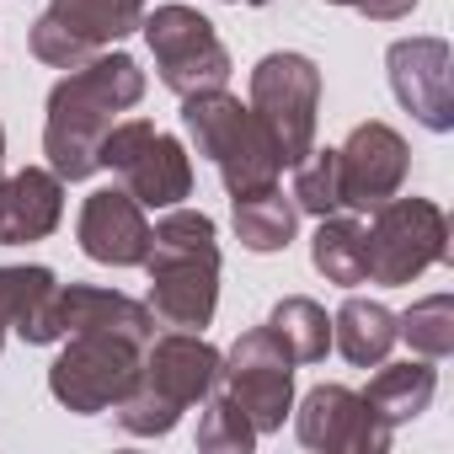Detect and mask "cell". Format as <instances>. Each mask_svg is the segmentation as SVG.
Here are the masks:
<instances>
[{"label": "cell", "mask_w": 454, "mask_h": 454, "mask_svg": "<svg viewBox=\"0 0 454 454\" xmlns=\"http://www.w3.org/2000/svg\"><path fill=\"white\" fill-rule=\"evenodd\" d=\"M145 97V70L134 54H91L86 65L65 70L49 91V118H43V155L49 171L65 182H86L102 171V134L118 123V113L139 107Z\"/></svg>", "instance_id": "6da1fadb"}, {"label": "cell", "mask_w": 454, "mask_h": 454, "mask_svg": "<svg viewBox=\"0 0 454 454\" xmlns=\"http://www.w3.org/2000/svg\"><path fill=\"white\" fill-rule=\"evenodd\" d=\"M150 316L171 332H203L219 310V231L203 208H160L150 224Z\"/></svg>", "instance_id": "7a4b0ae2"}, {"label": "cell", "mask_w": 454, "mask_h": 454, "mask_svg": "<svg viewBox=\"0 0 454 454\" xmlns=\"http://www.w3.org/2000/svg\"><path fill=\"white\" fill-rule=\"evenodd\" d=\"M219 348L203 342V332H166L145 342L139 385L113 406L118 427L134 438H166L187 406H203V395L219 385Z\"/></svg>", "instance_id": "3957f363"}, {"label": "cell", "mask_w": 454, "mask_h": 454, "mask_svg": "<svg viewBox=\"0 0 454 454\" xmlns=\"http://www.w3.org/2000/svg\"><path fill=\"white\" fill-rule=\"evenodd\" d=\"M182 129L198 145V155L214 160V171H219V182H224L231 198L273 187L289 171L284 155H278V145H273V134L262 129V118L241 97H231L224 86L182 97Z\"/></svg>", "instance_id": "277c9868"}, {"label": "cell", "mask_w": 454, "mask_h": 454, "mask_svg": "<svg viewBox=\"0 0 454 454\" xmlns=\"http://www.w3.org/2000/svg\"><path fill=\"white\" fill-rule=\"evenodd\" d=\"M364 247H369V284H380V289L417 284L427 268L449 262V214L433 198L395 192L369 214Z\"/></svg>", "instance_id": "5b68a950"}, {"label": "cell", "mask_w": 454, "mask_h": 454, "mask_svg": "<svg viewBox=\"0 0 454 454\" xmlns=\"http://www.w3.org/2000/svg\"><path fill=\"white\" fill-rule=\"evenodd\" d=\"M59 342L65 348L49 364V395L65 411H81V417L113 411L139 385V358H145L139 342L118 332H70Z\"/></svg>", "instance_id": "8992f818"}, {"label": "cell", "mask_w": 454, "mask_h": 454, "mask_svg": "<svg viewBox=\"0 0 454 454\" xmlns=\"http://www.w3.org/2000/svg\"><path fill=\"white\" fill-rule=\"evenodd\" d=\"M247 107L273 134L284 166H294L316 145V118H321V70H316V59L310 54H294V49L262 54L252 65Z\"/></svg>", "instance_id": "52a82bcc"}, {"label": "cell", "mask_w": 454, "mask_h": 454, "mask_svg": "<svg viewBox=\"0 0 454 454\" xmlns=\"http://www.w3.org/2000/svg\"><path fill=\"white\" fill-rule=\"evenodd\" d=\"M231 406H241L262 433H278L284 417L294 411V358L278 342L273 326H252L236 337V348L219 358V385H214Z\"/></svg>", "instance_id": "ba28073f"}, {"label": "cell", "mask_w": 454, "mask_h": 454, "mask_svg": "<svg viewBox=\"0 0 454 454\" xmlns=\"http://www.w3.org/2000/svg\"><path fill=\"white\" fill-rule=\"evenodd\" d=\"M139 33H145V43L155 54L160 86L176 91V97L214 91V86L231 81V70H236L231 65V49H224L219 33H214V22L203 12H192V6H176V0H171V6L145 12Z\"/></svg>", "instance_id": "9c48e42d"}, {"label": "cell", "mask_w": 454, "mask_h": 454, "mask_svg": "<svg viewBox=\"0 0 454 454\" xmlns=\"http://www.w3.org/2000/svg\"><path fill=\"white\" fill-rule=\"evenodd\" d=\"M145 12H150V0H49V12L33 22L27 43L43 65L75 70L91 54L113 49L118 38L139 33Z\"/></svg>", "instance_id": "30bf717a"}, {"label": "cell", "mask_w": 454, "mask_h": 454, "mask_svg": "<svg viewBox=\"0 0 454 454\" xmlns=\"http://www.w3.org/2000/svg\"><path fill=\"white\" fill-rule=\"evenodd\" d=\"M294 433L316 454H385L395 427L348 385H316L294 406Z\"/></svg>", "instance_id": "8fae6325"}, {"label": "cell", "mask_w": 454, "mask_h": 454, "mask_svg": "<svg viewBox=\"0 0 454 454\" xmlns=\"http://www.w3.org/2000/svg\"><path fill=\"white\" fill-rule=\"evenodd\" d=\"M385 70H390L395 102L427 134L454 129V49L443 38H401V43H390Z\"/></svg>", "instance_id": "7c38bea8"}, {"label": "cell", "mask_w": 454, "mask_h": 454, "mask_svg": "<svg viewBox=\"0 0 454 454\" xmlns=\"http://www.w3.org/2000/svg\"><path fill=\"white\" fill-rule=\"evenodd\" d=\"M337 166H342V208L374 214L385 198H395V192L406 187L411 150H406V139H401L390 123L369 118V123H358V129L337 145Z\"/></svg>", "instance_id": "4fadbf2b"}, {"label": "cell", "mask_w": 454, "mask_h": 454, "mask_svg": "<svg viewBox=\"0 0 454 454\" xmlns=\"http://www.w3.org/2000/svg\"><path fill=\"white\" fill-rule=\"evenodd\" d=\"M75 241L102 268H139L145 252H150V219H145V208L123 187H97L81 203Z\"/></svg>", "instance_id": "5bb4252c"}, {"label": "cell", "mask_w": 454, "mask_h": 454, "mask_svg": "<svg viewBox=\"0 0 454 454\" xmlns=\"http://www.w3.org/2000/svg\"><path fill=\"white\" fill-rule=\"evenodd\" d=\"M65 219V176L49 166H22L17 176H0V247L49 241Z\"/></svg>", "instance_id": "9a60e30c"}, {"label": "cell", "mask_w": 454, "mask_h": 454, "mask_svg": "<svg viewBox=\"0 0 454 454\" xmlns=\"http://www.w3.org/2000/svg\"><path fill=\"white\" fill-rule=\"evenodd\" d=\"M17 332L27 348L59 342V278L49 268H0V348Z\"/></svg>", "instance_id": "2e32d148"}, {"label": "cell", "mask_w": 454, "mask_h": 454, "mask_svg": "<svg viewBox=\"0 0 454 454\" xmlns=\"http://www.w3.org/2000/svg\"><path fill=\"white\" fill-rule=\"evenodd\" d=\"M118 176L139 208H176L182 198H192V155L176 134H160V129L118 166Z\"/></svg>", "instance_id": "e0dca14e"}, {"label": "cell", "mask_w": 454, "mask_h": 454, "mask_svg": "<svg viewBox=\"0 0 454 454\" xmlns=\"http://www.w3.org/2000/svg\"><path fill=\"white\" fill-rule=\"evenodd\" d=\"M59 332H118L129 342H150L155 337V316L145 300H129L118 289H97V284H59Z\"/></svg>", "instance_id": "ac0fdd59"}, {"label": "cell", "mask_w": 454, "mask_h": 454, "mask_svg": "<svg viewBox=\"0 0 454 454\" xmlns=\"http://www.w3.org/2000/svg\"><path fill=\"white\" fill-rule=\"evenodd\" d=\"M390 427H401V422H417L427 406H433V395H438V369H433V358H401V364H374V380H369V390H358Z\"/></svg>", "instance_id": "d6986e66"}, {"label": "cell", "mask_w": 454, "mask_h": 454, "mask_svg": "<svg viewBox=\"0 0 454 454\" xmlns=\"http://www.w3.org/2000/svg\"><path fill=\"white\" fill-rule=\"evenodd\" d=\"M231 208H236V236L247 252H257V257L289 252V241L300 231V208H294V198H284L278 182L257 187V192H236Z\"/></svg>", "instance_id": "ffe728a7"}, {"label": "cell", "mask_w": 454, "mask_h": 454, "mask_svg": "<svg viewBox=\"0 0 454 454\" xmlns=\"http://www.w3.org/2000/svg\"><path fill=\"white\" fill-rule=\"evenodd\" d=\"M332 348L353 364V369H374L390 358L395 348V310H385L380 300H348L332 316Z\"/></svg>", "instance_id": "44dd1931"}, {"label": "cell", "mask_w": 454, "mask_h": 454, "mask_svg": "<svg viewBox=\"0 0 454 454\" xmlns=\"http://www.w3.org/2000/svg\"><path fill=\"white\" fill-rule=\"evenodd\" d=\"M310 262L326 284L337 289H358L369 284V247H364V224L348 214H326L310 236Z\"/></svg>", "instance_id": "7402d4cb"}, {"label": "cell", "mask_w": 454, "mask_h": 454, "mask_svg": "<svg viewBox=\"0 0 454 454\" xmlns=\"http://www.w3.org/2000/svg\"><path fill=\"white\" fill-rule=\"evenodd\" d=\"M268 326L278 332V342L289 348L294 364H321L332 353V316L310 300V294H284L268 310Z\"/></svg>", "instance_id": "603a6c76"}, {"label": "cell", "mask_w": 454, "mask_h": 454, "mask_svg": "<svg viewBox=\"0 0 454 454\" xmlns=\"http://www.w3.org/2000/svg\"><path fill=\"white\" fill-rule=\"evenodd\" d=\"M395 342H406L417 358H449L454 353V294H422L411 310L395 316Z\"/></svg>", "instance_id": "cb8c5ba5"}, {"label": "cell", "mask_w": 454, "mask_h": 454, "mask_svg": "<svg viewBox=\"0 0 454 454\" xmlns=\"http://www.w3.org/2000/svg\"><path fill=\"white\" fill-rule=\"evenodd\" d=\"M294 208L300 214H316V219H326V214H342V166H337V150L326 145V150H305L300 160H294Z\"/></svg>", "instance_id": "d4e9b609"}, {"label": "cell", "mask_w": 454, "mask_h": 454, "mask_svg": "<svg viewBox=\"0 0 454 454\" xmlns=\"http://www.w3.org/2000/svg\"><path fill=\"white\" fill-rule=\"evenodd\" d=\"M257 443V427L241 406H231L219 390L203 395V417H198V449L203 454H247Z\"/></svg>", "instance_id": "484cf974"}, {"label": "cell", "mask_w": 454, "mask_h": 454, "mask_svg": "<svg viewBox=\"0 0 454 454\" xmlns=\"http://www.w3.org/2000/svg\"><path fill=\"white\" fill-rule=\"evenodd\" d=\"M353 12H364L369 22H401L417 12V0H353Z\"/></svg>", "instance_id": "4316f807"}, {"label": "cell", "mask_w": 454, "mask_h": 454, "mask_svg": "<svg viewBox=\"0 0 454 454\" xmlns=\"http://www.w3.org/2000/svg\"><path fill=\"white\" fill-rule=\"evenodd\" d=\"M0 176H6V129H0Z\"/></svg>", "instance_id": "83f0119b"}, {"label": "cell", "mask_w": 454, "mask_h": 454, "mask_svg": "<svg viewBox=\"0 0 454 454\" xmlns=\"http://www.w3.org/2000/svg\"><path fill=\"white\" fill-rule=\"evenodd\" d=\"M231 6H268V0H231Z\"/></svg>", "instance_id": "f1b7e54d"}, {"label": "cell", "mask_w": 454, "mask_h": 454, "mask_svg": "<svg viewBox=\"0 0 454 454\" xmlns=\"http://www.w3.org/2000/svg\"><path fill=\"white\" fill-rule=\"evenodd\" d=\"M326 6H353V0H326Z\"/></svg>", "instance_id": "f546056e"}]
</instances>
